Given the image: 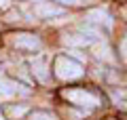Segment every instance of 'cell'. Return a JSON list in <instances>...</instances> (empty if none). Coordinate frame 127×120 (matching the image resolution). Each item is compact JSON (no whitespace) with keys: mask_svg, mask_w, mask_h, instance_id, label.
<instances>
[{"mask_svg":"<svg viewBox=\"0 0 127 120\" xmlns=\"http://www.w3.org/2000/svg\"><path fill=\"white\" fill-rule=\"evenodd\" d=\"M55 74L62 80H76L83 76V65L72 57H57L55 59Z\"/></svg>","mask_w":127,"mask_h":120,"instance_id":"1","label":"cell"},{"mask_svg":"<svg viewBox=\"0 0 127 120\" xmlns=\"http://www.w3.org/2000/svg\"><path fill=\"white\" fill-rule=\"evenodd\" d=\"M64 97L68 101L76 103V105H83V107H95L100 105V99L95 97L93 93L89 91H83V89H70V91H64Z\"/></svg>","mask_w":127,"mask_h":120,"instance_id":"2","label":"cell"},{"mask_svg":"<svg viewBox=\"0 0 127 120\" xmlns=\"http://www.w3.org/2000/svg\"><path fill=\"white\" fill-rule=\"evenodd\" d=\"M15 95H28V89H21L17 82L0 76V99H13Z\"/></svg>","mask_w":127,"mask_h":120,"instance_id":"3","label":"cell"},{"mask_svg":"<svg viewBox=\"0 0 127 120\" xmlns=\"http://www.w3.org/2000/svg\"><path fill=\"white\" fill-rule=\"evenodd\" d=\"M15 46H17V49H23V51H34V49L40 46V40H38V36H34V34H17Z\"/></svg>","mask_w":127,"mask_h":120,"instance_id":"4","label":"cell"},{"mask_svg":"<svg viewBox=\"0 0 127 120\" xmlns=\"http://www.w3.org/2000/svg\"><path fill=\"white\" fill-rule=\"evenodd\" d=\"M87 19L93 21V23H97V25H104V27L112 25V19H110V15L106 13L104 9H91L89 13H87Z\"/></svg>","mask_w":127,"mask_h":120,"instance_id":"5","label":"cell"},{"mask_svg":"<svg viewBox=\"0 0 127 120\" xmlns=\"http://www.w3.org/2000/svg\"><path fill=\"white\" fill-rule=\"evenodd\" d=\"M34 13L40 15V17H53V15H62L64 9H62V6L51 4V2H40V4L34 6Z\"/></svg>","mask_w":127,"mask_h":120,"instance_id":"6","label":"cell"},{"mask_svg":"<svg viewBox=\"0 0 127 120\" xmlns=\"http://www.w3.org/2000/svg\"><path fill=\"white\" fill-rule=\"evenodd\" d=\"M32 72H34V76H36L40 82H47V78H49V72H47V63L42 61V59H36V61L32 63Z\"/></svg>","mask_w":127,"mask_h":120,"instance_id":"7","label":"cell"},{"mask_svg":"<svg viewBox=\"0 0 127 120\" xmlns=\"http://www.w3.org/2000/svg\"><path fill=\"white\" fill-rule=\"evenodd\" d=\"M64 42L70 46H85V44H91V38L89 36H74V34H68L64 38Z\"/></svg>","mask_w":127,"mask_h":120,"instance_id":"8","label":"cell"},{"mask_svg":"<svg viewBox=\"0 0 127 120\" xmlns=\"http://www.w3.org/2000/svg\"><path fill=\"white\" fill-rule=\"evenodd\" d=\"M95 57L97 59H106V61H112V53H110L108 44H97L95 46Z\"/></svg>","mask_w":127,"mask_h":120,"instance_id":"9","label":"cell"},{"mask_svg":"<svg viewBox=\"0 0 127 120\" xmlns=\"http://www.w3.org/2000/svg\"><path fill=\"white\" fill-rule=\"evenodd\" d=\"M26 107H23V105H11L9 107V116H11V118H19V116H23V114H26Z\"/></svg>","mask_w":127,"mask_h":120,"instance_id":"10","label":"cell"},{"mask_svg":"<svg viewBox=\"0 0 127 120\" xmlns=\"http://www.w3.org/2000/svg\"><path fill=\"white\" fill-rule=\"evenodd\" d=\"M30 120H53V116H49L47 112H32Z\"/></svg>","mask_w":127,"mask_h":120,"instance_id":"11","label":"cell"},{"mask_svg":"<svg viewBox=\"0 0 127 120\" xmlns=\"http://www.w3.org/2000/svg\"><path fill=\"white\" fill-rule=\"evenodd\" d=\"M59 2H64V4H81V0H59Z\"/></svg>","mask_w":127,"mask_h":120,"instance_id":"12","label":"cell"},{"mask_svg":"<svg viewBox=\"0 0 127 120\" xmlns=\"http://www.w3.org/2000/svg\"><path fill=\"white\" fill-rule=\"evenodd\" d=\"M123 59H125V61H127V40H125V42H123Z\"/></svg>","mask_w":127,"mask_h":120,"instance_id":"13","label":"cell"},{"mask_svg":"<svg viewBox=\"0 0 127 120\" xmlns=\"http://www.w3.org/2000/svg\"><path fill=\"white\" fill-rule=\"evenodd\" d=\"M70 55H72V57H76V59H81V61H83V55H78L76 51H70Z\"/></svg>","mask_w":127,"mask_h":120,"instance_id":"14","label":"cell"},{"mask_svg":"<svg viewBox=\"0 0 127 120\" xmlns=\"http://www.w3.org/2000/svg\"><path fill=\"white\" fill-rule=\"evenodd\" d=\"M9 6V0H0V9H6Z\"/></svg>","mask_w":127,"mask_h":120,"instance_id":"15","label":"cell"}]
</instances>
